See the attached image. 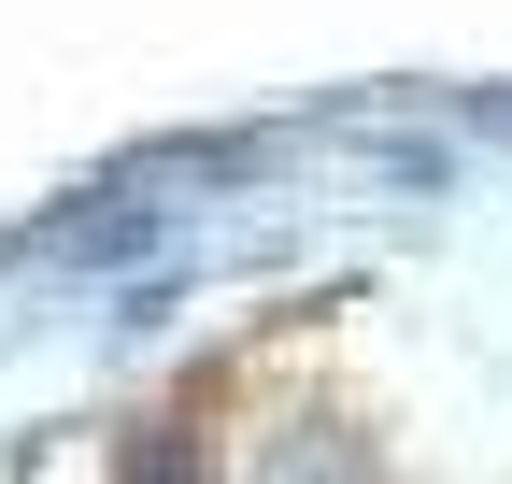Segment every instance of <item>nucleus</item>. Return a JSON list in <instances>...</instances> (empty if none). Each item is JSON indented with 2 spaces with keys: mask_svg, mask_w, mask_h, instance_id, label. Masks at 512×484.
<instances>
[{
  "mask_svg": "<svg viewBox=\"0 0 512 484\" xmlns=\"http://www.w3.org/2000/svg\"><path fill=\"white\" fill-rule=\"evenodd\" d=\"M214 442H200V413H128L114 428V484H200Z\"/></svg>",
  "mask_w": 512,
  "mask_h": 484,
  "instance_id": "obj_1",
  "label": "nucleus"
},
{
  "mask_svg": "<svg viewBox=\"0 0 512 484\" xmlns=\"http://www.w3.org/2000/svg\"><path fill=\"white\" fill-rule=\"evenodd\" d=\"M271 484H384V470H370V442L342 428V413H299V428L271 442Z\"/></svg>",
  "mask_w": 512,
  "mask_h": 484,
  "instance_id": "obj_2",
  "label": "nucleus"
}]
</instances>
